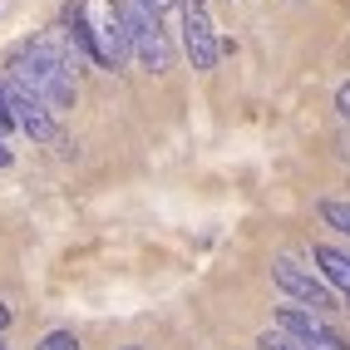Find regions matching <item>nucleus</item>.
<instances>
[{"label": "nucleus", "mask_w": 350, "mask_h": 350, "mask_svg": "<svg viewBox=\"0 0 350 350\" xmlns=\"http://www.w3.org/2000/svg\"><path fill=\"white\" fill-rule=\"evenodd\" d=\"M64 30L79 44V55L89 64H99V69H124L133 59L119 0H79V5L64 15Z\"/></svg>", "instance_id": "1"}, {"label": "nucleus", "mask_w": 350, "mask_h": 350, "mask_svg": "<svg viewBox=\"0 0 350 350\" xmlns=\"http://www.w3.org/2000/svg\"><path fill=\"white\" fill-rule=\"evenodd\" d=\"M5 79L20 84L25 94L44 99L50 109H75V69H69L44 40L20 44L10 55V64H5Z\"/></svg>", "instance_id": "2"}, {"label": "nucleus", "mask_w": 350, "mask_h": 350, "mask_svg": "<svg viewBox=\"0 0 350 350\" xmlns=\"http://www.w3.org/2000/svg\"><path fill=\"white\" fill-rule=\"evenodd\" d=\"M119 10H124V25H129L133 59L144 64L148 75H163V69H173V40L163 35L158 10H148L144 0H119Z\"/></svg>", "instance_id": "3"}, {"label": "nucleus", "mask_w": 350, "mask_h": 350, "mask_svg": "<svg viewBox=\"0 0 350 350\" xmlns=\"http://www.w3.org/2000/svg\"><path fill=\"white\" fill-rule=\"evenodd\" d=\"M271 282L282 286L286 296H296L301 306H311V311H340V296L331 291V282H325V276H316L311 267H301L296 256H276L271 262Z\"/></svg>", "instance_id": "4"}, {"label": "nucleus", "mask_w": 350, "mask_h": 350, "mask_svg": "<svg viewBox=\"0 0 350 350\" xmlns=\"http://www.w3.org/2000/svg\"><path fill=\"white\" fill-rule=\"evenodd\" d=\"M183 50H188L193 69H217V55H222V40L213 30V20H207L202 5H183Z\"/></svg>", "instance_id": "5"}, {"label": "nucleus", "mask_w": 350, "mask_h": 350, "mask_svg": "<svg viewBox=\"0 0 350 350\" xmlns=\"http://www.w3.org/2000/svg\"><path fill=\"white\" fill-rule=\"evenodd\" d=\"M5 84V104H10V119H15V129H25L30 138H55V109L44 104V99H35V94H25L20 84H10V79H0Z\"/></svg>", "instance_id": "6"}, {"label": "nucleus", "mask_w": 350, "mask_h": 350, "mask_svg": "<svg viewBox=\"0 0 350 350\" xmlns=\"http://www.w3.org/2000/svg\"><path fill=\"white\" fill-rule=\"evenodd\" d=\"M276 331H286L291 340L311 345L316 336H325V321H321V311H311V306H282V311H276Z\"/></svg>", "instance_id": "7"}, {"label": "nucleus", "mask_w": 350, "mask_h": 350, "mask_svg": "<svg viewBox=\"0 0 350 350\" xmlns=\"http://www.w3.org/2000/svg\"><path fill=\"white\" fill-rule=\"evenodd\" d=\"M311 256H316L321 276L331 282V291L350 301V252H345V247H325V242H321V247H311Z\"/></svg>", "instance_id": "8"}, {"label": "nucleus", "mask_w": 350, "mask_h": 350, "mask_svg": "<svg viewBox=\"0 0 350 350\" xmlns=\"http://www.w3.org/2000/svg\"><path fill=\"white\" fill-rule=\"evenodd\" d=\"M321 217L331 222L336 232H345V237H350V202H345V198H325V202H321Z\"/></svg>", "instance_id": "9"}, {"label": "nucleus", "mask_w": 350, "mask_h": 350, "mask_svg": "<svg viewBox=\"0 0 350 350\" xmlns=\"http://www.w3.org/2000/svg\"><path fill=\"white\" fill-rule=\"evenodd\" d=\"M256 350H306V345H301V340H291L286 331H276V325H271V331H262V336H256Z\"/></svg>", "instance_id": "10"}, {"label": "nucleus", "mask_w": 350, "mask_h": 350, "mask_svg": "<svg viewBox=\"0 0 350 350\" xmlns=\"http://www.w3.org/2000/svg\"><path fill=\"white\" fill-rule=\"evenodd\" d=\"M35 350H84V345H79V336H75V331H50Z\"/></svg>", "instance_id": "11"}, {"label": "nucleus", "mask_w": 350, "mask_h": 350, "mask_svg": "<svg viewBox=\"0 0 350 350\" xmlns=\"http://www.w3.org/2000/svg\"><path fill=\"white\" fill-rule=\"evenodd\" d=\"M306 350H350V345H345V340H340L336 331H325V336H316V340H311Z\"/></svg>", "instance_id": "12"}, {"label": "nucleus", "mask_w": 350, "mask_h": 350, "mask_svg": "<svg viewBox=\"0 0 350 350\" xmlns=\"http://www.w3.org/2000/svg\"><path fill=\"white\" fill-rule=\"evenodd\" d=\"M336 109H340V119L350 124V79H345V84L336 89Z\"/></svg>", "instance_id": "13"}, {"label": "nucleus", "mask_w": 350, "mask_h": 350, "mask_svg": "<svg viewBox=\"0 0 350 350\" xmlns=\"http://www.w3.org/2000/svg\"><path fill=\"white\" fill-rule=\"evenodd\" d=\"M5 129H15V119H10V104H5V84H0V133Z\"/></svg>", "instance_id": "14"}, {"label": "nucleus", "mask_w": 350, "mask_h": 350, "mask_svg": "<svg viewBox=\"0 0 350 350\" xmlns=\"http://www.w3.org/2000/svg\"><path fill=\"white\" fill-rule=\"evenodd\" d=\"M144 5H148V10H158V15H163V10H173V5H178V0H144Z\"/></svg>", "instance_id": "15"}, {"label": "nucleus", "mask_w": 350, "mask_h": 350, "mask_svg": "<svg viewBox=\"0 0 350 350\" xmlns=\"http://www.w3.org/2000/svg\"><path fill=\"white\" fill-rule=\"evenodd\" d=\"M5 325H10V306L0 301V331H5Z\"/></svg>", "instance_id": "16"}, {"label": "nucleus", "mask_w": 350, "mask_h": 350, "mask_svg": "<svg viewBox=\"0 0 350 350\" xmlns=\"http://www.w3.org/2000/svg\"><path fill=\"white\" fill-rule=\"evenodd\" d=\"M0 168H10V148L5 144H0Z\"/></svg>", "instance_id": "17"}, {"label": "nucleus", "mask_w": 350, "mask_h": 350, "mask_svg": "<svg viewBox=\"0 0 350 350\" xmlns=\"http://www.w3.org/2000/svg\"><path fill=\"white\" fill-rule=\"evenodd\" d=\"M124 350H144V345H124Z\"/></svg>", "instance_id": "18"}, {"label": "nucleus", "mask_w": 350, "mask_h": 350, "mask_svg": "<svg viewBox=\"0 0 350 350\" xmlns=\"http://www.w3.org/2000/svg\"><path fill=\"white\" fill-rule=\"evenodd\" d=\"M193 5H202V0H193Z\"/></svg>", "instance_id": "19"}, {"label": "nucleus", "mask_w": 350, "mask_h": 350, "mask_svg": "<svg viewBox=\"0 0 350 350\" xmlns=\"http://www.w3.org/2000/svg\"><path fill=\"white\" fill-rule=\"evenodd\" d=\"M345 252H350V247H345Z\"/></svg>", "instance_id": "20"}]
</instances>
